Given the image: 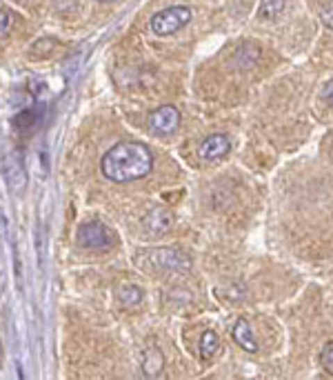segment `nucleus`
I'll use <instances>...</instances> for the list:
<instances>
[{
    "label": "nucleus",
    "instance_id": "f257e3e1",
    "mask_svg": "<svg viewBox=\"0 0 333 380\" xmlns=\"http://www.w3.org/2000/svg\"><path fill=\"white\" fill-rule=\"evenodd\" d=\"M152 167H154L152 151L143 142H131V140L113 144L100 160L102 176L118 185L140 181V178H145L152 172Z\"/></svg>",
    "mask_w": 333,
    "mask_h": 380
},
{
    "label": "nucleus",
    "instance_id": "f03ea898",
    "mask_svg": "<svg viewBox=\"0 0 333 380\" xmlns=\"http://www.w3.org/2000/svg\"><path fill=\"white\" fill-rule=\"evenodd\" d=\"M136 263L143 270H163V272H174V274H187L191 270V258L176 247H158L138 254Z\"/></svg>",
    "mask_w": 333,
    "mask_h": 380
},
{
    "label": "nucleus",
    "instance_id": "7ed1b4c3",
    "mask_svg": "<svg viewBox=\"0 0 333 380\" xmlns=\"http://www.w3.org/2000/svg\"><path fill=\"white\" fill-rule=\"evenodd\" d=\"M189 20H191L189 7H182V5L167 7L163 11H158V14L152 18V31L156 33V36L165 38V36H171V33L180 31Z\"/></svg>",
    "mask_w": 333,
    "mask_h": 380
},
{
    "label": "nucleus",
    "instance_id": "20e7f679",
    "mask_svg": "<svg viewBox=\"0 0 333 380\" xmlns=\"http://www.w3.org/2000/svg\"><path fill=\"white\" fill-rule=\"evenodd\" d=\"M78 242L80 247L85 249H94V251H107L116 238L109 227H105L102 222H85L83 227L78 229Z\"/></svg>",
    "mask_w": 333,
    "mask_h": 380
},
{
    "label": "nucleus",
    "instance_id": "39448f33",
    "mask_svg": "<svg viewBox=\"0 0 333 380\" xmlns=\"http://www.w3.org/2000/svg\"><path fill=\"white\" fill-rule=\"evenodd\" d=\"M180 125V111L171 105H163L158 107L156 111H152V116H149V129L158 136H169V133H174Z\"/></svg>",
    "mask_w": 333,
    "mask_h": 380
},
{
    "label": "nucleus",
    "instance_id": "423d86ee",
    "mask_svg": "<svg viewBox=\"0 0 333 380\" xmlns=\"http://www.w3.org/2000/svg\"><path fill=\"white\" fill-rule=\"evenodd\" d=\"M174 225V216L165 207H154L149 209L143 218V227L152 233V236H165V233Z\"/></svg>",
    "mask_w": 333,
    "mask_h": 380
},
{
    "label": "nucleus",
    "instance_id": "0eeeda50",
    "mask_svg": "<svg viewBox=\"0 0 333 380\" xmlns=\"http://www.w3.org/2000/svg\"><path fill=\"white\" fill-rule=\"evenodd\" d=\"M229 149H232V142H229V138L222 136V133H213V136L202 140V144L198 147V156H200V160L216 163V160L225 158V156L229 154Z\"/></svg>",
    "mask_w": 333,
    "mask_h": 380
},
{
    "label": "nucleus",
    "instance_id": "6e6552de",
    "mask_svg": "<svg viewBox=\"0 0 333 380\" xmlns=\"http://www.w3.org/2000/svg\"><path fill=\"white\" fill-rule=\"evenodd\" d=\"M232 336H234V340H236V345H238L240 349H245L249 354H256L260 349L258 347V340L254 336V331H251V325H249L245 318H238L236 320V325L232 329Z\"/></svg>",
    "mask_w": 333,
    "mask_h": 380
},
{
    "label": "nucleus",
    "instance_id": "1a4fd4ad",
    "mask_svg": "<svg viewBox=\"0 0 333 380\" xmlns=\"http://www.w3.org/2000/svg\"><path fill=\"white\" fill-rule=\"evenodd\" d=\"M116 300L124 309H138L143 305V289L133 283H122L116 289Z\"/></svg>",
    "mask_w": 333,
    "mask_h": 380
},
{
    "label": "nucleus",
    "instance_id": "9d476101",
    "mask_svg": "<svg viewBox=\"0 0 333 380\" xmlns=\"http://www.w3.org/2000/svg\"><path fill=\"white\" fill-rule=\"evenodd\" d=\"M165 370V356L158 347H147L143 354V372L149 378H158Z\"/></svg>",
    "mask_w": 333,
    "mask_h": 380
},
{
    "label": "nucleus",
    "instance_id": "9b49d317",
    "mask_svg": "<svg viewBox=\"0 0 333 380\" xmlns=\"http://www.w3.org/2000/svg\"><path fill=\"white\" fill-rule=\"evenodd\" d=\"M42 118V109H33V107H27L22 109L20 114H16L14 118H11V125H14L16 129H33L40 122Z\"/></svg>",
    "mask_w": 333,
    "mask_h": 380
},
{
    "label": "nucleus",
    "instance_id": "f8f14e48",
    "mask_svg": "<svg viewBox=\"0 0 333 380\" xmlns=\"http://www.w3.org/2000/svg\"><path fill=\"white\" fill-rule=\"evenodd\" d=\"M284 9V0H260L258 5V18L262 20H273L282 14Z\"/></svg>",
    "mask_w": 333,
    "mask_h": 380
},
{
    "label": "nucleus",
    "instance_id": "ddd939ff",
    "mask_svg": "<svg viewBox=\"0 0 333 380\" xmlns=\"http://www.w3.org/2000/svg\"><path fill=\"white\" fill-rule=\"evenodd\" d=\"M198 349H200V356H202V358H211V356H213L218 349H220V338H218V333H216V331H204L202 336H200Z\"/></svg>",
    "mask_w": 333,
    "mask_h": 380
},
{
    "label": "nucleus",
    "instance_id": "4468645a",
    "mask_svg": "<svg viewBox=\"0 0 333 380\" xmlns=\"http://www.w3.org/2000/svg\"><path fill=\"white\" fill-rule=\"evenodd\" d=\"M320 365H323V370H325L327 374L333 376V342L325 345L323 354H320Z\"/></svg>",
    "mask_w": 333,
    "mask_h": 380
},
{
    "label": "nucleus",
    "instance_id": "2eb2a0df",
    "mask_svg": "<svg viewBox=\"0 0 333 380\" xmlns=\"http://www.w3.org/2000/svg\"><path fill=\"white\" fill-rule=\"evenodd\" d=\"M54 44H56V40H51V38H40V40L31 47V53H36L38 49H44V51L49 53V49H54Z\"/></svg>",
    "mask_w": 333,
    "mask_h": 380
},
{
    "label": "nucleus",
    "instance_id": "dca6fc26",
    "mask_svg": "<svg viewBox=\"0 0 333 380\" xmlns=\"http://www.w3.org/2000/svg\"><path fill=\"white\" fill-rule=\"evenodd\" d=\"M323 22L329 29H333V3L323 9Z\"/></svg>",
    "mask_w": 333,
    "mask_h": 380
},
{
    "label": "nucleus",
    "instance_id": "f3484780",
    "mask_svg": "<svg viewBox=\"0 0 333 380\" xmlns=\"http://www.w3.org/2000/svg\"><path fill=\"white\" fill-rule=\"evenodd\" d=\"M323 100L333 107V81H329V83L325 85V89H323Z\"/></svg>",
    "mask_w": 333,
    "mask_h": 380
},
{
    "label": "nucleus",
    "instance_id": "a211bd4d",
    "mask_svg": "<svg viewBox=\"0 0 333 380\" xmlns=\"http://www.w3.org/2000/svg\"><path fill=\"white\" fill-rule=\"evenodd\" d=\"M9 29H11V14L3 9V29H0V33H3V38H7Z\"/></svg>",
    "mask_w": 333,
    "mask_h": 380
},
{
    "label": "nucleus",
    "instance_id": "6ab92c4d",
    "mask_svg": "<svg viewBox=\"0 0 333 380\" xmlns=\"http://www.w3.org/2000/svg\"><path fill=\"white\" fill-rule=\"evenodd\" d=\"M98 3H113V0H98Z\"/></svg>",
    "mask_w": 333,
    "mask_h": 380
}]
</instances>
